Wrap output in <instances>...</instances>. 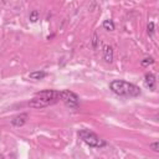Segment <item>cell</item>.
Wrapping results in <instances>:
<instances>
[{"label": "cell", "instance_id": "obj_13", "mask_svg": "<svg viewBox=\"0 0 159 159\" xmlns=\"http://www.w3.org/2000/svg\"><path fill=\"white\" fill-rule=\"evenodd\" d=\"M97 44H98V36L96 32H93V35H92V47L97 48Z\"/></svg>", "mask_w": 159, "mask_h": 159}, {"label": "cell", "instance_id": "obj_7", "mask_svg": "<svg viewBox=\"0 0 159 159\" xmlns=\"http://www.w3.org/2000/svg\"><path fill=\"white\" fill-rule=\"evenodd\" d=\"M103 59H104L106 62H108V64H111L113 61V48H112V46H109V45L103 46Z\"/></svg>", "mask_w": 159, "mask_h": 159}, {"label": "cell", "instance_id": "obj_14", "mask_svg": "<svg viewBox=\"0 0 159 159\" xmlns=\"http://www.w3.org/2000/svg\"><path fill=\"white\" fill-rule=\"evenodd\" d=\"M148 34L149 35H153V32H154V23H153V21H151V23H149L148 24Z\"/></svg>", "mask_w": 159, "mask_h": 159}, {"label": "cell", "instance_id": "obj_12", "mask_svg": "<svg viewBox=\"0 0 159 159\" xmlns=\"http://www.w3.org/2000/svg\"><path fill=\"white\" fill-rule=\"evenodd\" d=\"M149 148H151L153 152L159 153V142H153V143H151V144H149Z\"/></svg>", "mask_w": 159, "mask_h": 159}, {"label": "cell", "instance_id": "obj_1", "mask_svg": "<svg viewBox=\"0 0 159 159\" xmlns=\"http://www.w3.org/2000/svg\"><path fill=\"white\" fill-rule=\"evenodd\" d=\"M60 100V91L55 90H45L37 92L32 100H30L29 106L31 108H44L50 104L56 103Z\"/></svg>", "mask_w": 159, "mask_h": 159}, {"label": "cell", "instance_id": "obj_3", "mask_svg": "<svg viewBox=\"0 0 159 159\" xmlns=\"http://www.w3.org/2000/svg\"><path fill=\"white\" fill-rule=\"evenodd\" d=\"M78 137L81 138L87 145H90L92 148H102L106 145V142L103 139H101L95 132L88 131V129H81L78 132Z\"/></svg>", "mask_w": 159, "mask_h": 159}, {"label": "cell", "instance_id": "obj_5", "mask_svg": "<svg viewBox=\"0 0 159 159\" xmlns=\"http://www.w3.org/2000/svg\"><path fill=\"white\" fill-rule=\"evenodd\" d=\"M144 83H145V86H147V87H149V90L154 91V90H156V76H154L152 72L145 73Z\"/></svg>", "mask_w": 159, "mask_h": 159}, {"label": "cell", "instance_id": "obj_15", "mask_svg": "<svg viewBox=\"0 0 159 159\" xmlns=\"http://www.w3.org/2000/svg\"><path fill=\"white\" fill-rule=\"evenodd\" d=\"M0 158H4V156H1V154H0Z\"/></svg>", "mask_w": 159, "mask_h": 159}, {"label": "cell", "instance_id": "obj_11", "mask_svg": "<svg viewBox=\"0 0 159 159\" xmlns=\"http://www.w3.org/2000/svg\"><path fill=\"white\" fill-rule=\"evenodd\" d=\"M154 64V59H152V57H147V59H144L140 61V65L143 66V67H145V66H149V65H152Z\"/></svg>", "mask_w": 159, "mask_h": 159}, {"label": "cell", "instance_id": "obj_4", "mask_svg": "<svg viewBox=\"0 0 159 159\" xmlns=\"http://www.w3.org/2000/svg\"><path fill=\"white\" fill-rule=\"evenodd\" d=\"M60 100L70 108H77L80 104V97L75 92L68 90L60 91Z\"/></svg>", "mask_w": 159, "mask_h": 159}, {"label": "cell", "instance_id": "obj_10", "mask_svg": "<svg viewBox=\"0 0 159 159\" xmlns=\"http://www.w3.org/2000/svg\"><path fill=\"white\" fill-rule=\"evenodd\" d=\"M39 16H40V14H39V11L37 10H32L31 12H30V21L31 23H36V21L39 20Z\"/></svg>", "mask_w": 159, "mask_h": 159}, {"label": "cell", "instance_id": "obj_9", "mask_svg": "<svg viewBox=\"0 0 159 159\" xmlns=\"http://www.w3.org/2000/svg\"><path fill=\"white\" fill-rule=\"evenodd\" d=\"M103 28H104V30H107V31H113L114 30V23L112 20H104L103 21Z\"/></svg>", "mask_w": 159, "mask_h": 159}, {"label": "cell", "instance_id": "obj_8", "mask_svg": "<svg viewBox=\"0 0 159 159\" xmlns=\"http://www.w3.org/2000/svg\"><path fill=\"white\" fill-rule=\"evenodd\" d=\"M46 76H47V73L44 72V71H35V72H31L29 75V77L31 80H42Z\"/></svg>", "mask_w": 159, "mask_h": 159}, {"label": "cell", "instance_id": "obj_2", "mask_svg": "<svg viewBox=\"0 0 159 159\" xmlns=\"http://www.w3.org/2000/svg\"><path fill=\"white\" fill-rule=\"evenodd\" d=\"M109 88L113 93L122 97H137L140 95V88L138 86L122 80H114L109 83Z\"/></svg>", "mask_w": 159, "mask_h": 159}, {"label": "cell", "instance_id": "obj_6", "mask_svg": "<svg viewBox=\"0 0 159 159\" xmlns=\"http://www.w3.org/2000/svg\"><path fill=\"white\" fill-rule=\"evenodd\" d=\"M26 121H28V114L26 113H23V114H20V116H16L11 119V124L14 126V127H23Z\"/></svg>", "mask_w": 159, "mask_h": 159}]
</instances>
